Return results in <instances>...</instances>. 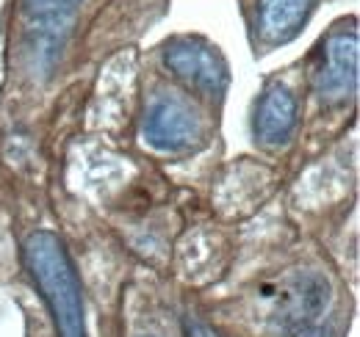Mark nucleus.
<instances>
[{
	"mask_svg": "<svg viewBox=\"0 0 360 337\" xmlns=\"http://www.w3.org/2000/svg\"><path fill=\"white\" fill-rule=\"evenodd\" d=\"M300 122V103L285 81H269L255 105V141L266 150H280L294 138Z\"/></svg>",
	"mask_w": 360,
	"mask_h": 337,
	"instance_id": "4",
	"label": "nucleus"
},
{
	"mask_svg": "<svg viewBox=\"0 0 360 337\" xmlns=\"http://www.w3.org/2000/svg\"><path fill=\"white\" fill-rule=\"evenodd\" d=\"M314 91L324 105H344L358 91V31L335 28L321 47L314 70Z\"/></svg>",
	"mask_w": 360,
	"mask_h": 337,
	"instance_id": "3",
	"label": "nucleus"
},
{
	"mask_svg": "<svg viewBox=\"0 0 360 337\" xmlns=\"http://www.w3.org/2000/svg\"><path fill=\"white\" fill-rule=\"evenodd\" d=\"M316 0H258V37L266 47L291 42L308 22Z\"/></svg>",
	"mask_w": 360,
	"mask_h": 337,
	"instance_id": "5",
	"label": "nucleus"
},
{
	"mask_svg": "<svg viewBox=\"0 0 360 337\" xmlns=\"http://www.w3.org/2000/svg\"><path fill=\"white\" fill-rule=\"evenodd\" d=\"M180 337H238V335H230L217 321H208L205 315L186 310L180 315Z\"/></svg>",
	"mask_w": 360,
	"mask_h": 337,
	"instance_id": "6",
	"label": "nucleus"
},
{
	"mask_svg": "<svg viewBox=\"0 0 360 337\" xmlns=\"http://www.w3.org/2000/svg\"><path fill=\"white\" fill-rule=\"evenodd\" d=\"M131 337H172V335H167L164 329H155V326H147L144 332H131Z\"/></svg>",
	"mask_w": 360,
	"mask_h": 337,
	"instance_id": "8",
	"label": "nucleus"
},
{
	"mask_svg": "<svg viewBox=\"0 0 360 337\" xmlns=\"http://www.w3.org/2000/svg\"><path fill=\"white\" fill-rule=\"evenodd\" d=\"M164 67L194 94L219 97L227 88L222 53L200 37H178L164 47Z\"/></svg>",
	"mask_w": 360,
	"mask_h": 337,
	"instance_id": "2",
	"label": "nucleus"
},
{
	"mask_svg": "<svg viewBox=\"0 0 360 337\" xmlns=\"http://www.w3.org/2000/svg\"><path fill=\"white\" fill-rule=\"evenodd\" d=\"M141 136L155 152L188 155L205 144V122L188 97L161 88L147 103Z\"/></svg>",
	"mask_w": 360,
	"mask_h": 337,
	"instance_id": "1",
	"label": "nucleus"
},
{
	"mask_svg": "<svg viewBox=\"0 0 360 337\" xmlns=\"http://www.w3.org/2000/svg\"><path fill=\"white\" fill-rule=\"evenodd\" d=\"M25 3V11L37 20H61L67 17L81 0H22Z\"/></svg>",
	"mask_w": 360,
	"mask_h": 337,
	"instance_id": "7",
	"label": "nucleus"
}]
</instances>
